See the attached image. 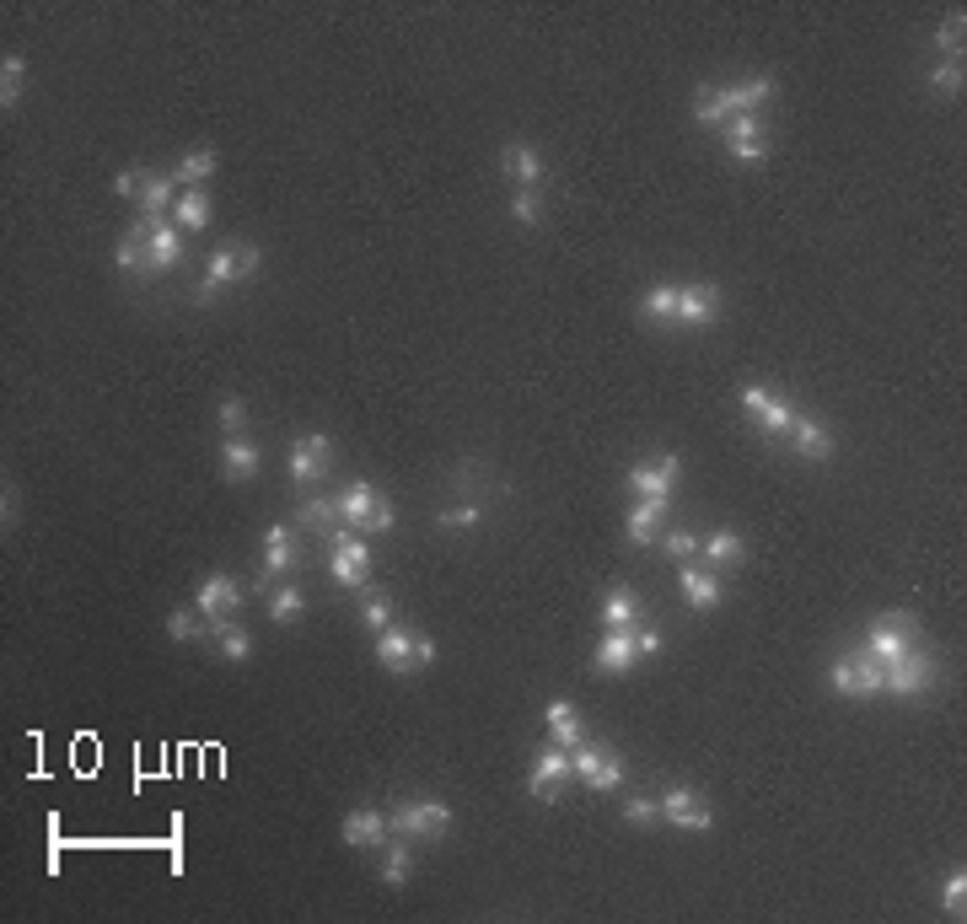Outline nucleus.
Returning <instances> with one entry per match:
<instances>
[{"mask_svg": "<svg viewBox=\"0 0 967 924\" xmlns=\"http://www.w3.org/2000/svg\"><path fill=\"white\" fill-rule=\"evenodd\" d=\"M446 828H452V806L436 801V796L398 801V812H393V833H398V839H441Z\"/></svg>", "mask_w": 967, "mask_h": 924, "instance_id": "nucleus-1", "label": "nucleus"}, {"mask_svg": "<svg viewBox=\"0 0 967 924\" xmlns=\"http://www.w3.org/2000/svg\"><path fill=\"white\" fill-rule=\"evenodd\" d=\"M328 538H334V581L350 586V591H371V548H366V538L350 532V527H334Z\"/></svg>", "mask_w": 967, "mask_h": 924, "instance_id": "nucleus-2", "label": "nucleus"}, {"mask_svg": "<svg viewBox=\"0 0 967 924\" xmlns=\"http://www.w3.org/2000/svg\"><path fill=\"white\" fill-rule=\"evenodd\" d=\"M677 479H683V457H677V452H667L656 468H645V462H640V468H629V489L640 500H656V505H672V484Z\"/></svg>", "mask_w": 967, "mask_h": 924, "instance_id": "nucleus-3", "label": "nucleus"}, {"mask_svg": "<svg viewBox=\"0 0 967 924\" xmlns=\"http://www.w3.org/2000/svg\"><path fill=\"white\" fill-rule=\"evenodd\" d=\"M661 806V817L672 822V828H683V833H704L710 828V806H704V796L699 790H688V785H667V796L656 801Z\"/></svg>", "mask_w": 967, "mask_h": 924, "instance_id": "nucleus-4", "label": "nucleus"}, {"mask_svg": "<svg viewBox=\"0 0 967 924\" xmlns=\"http://www.w3.org/2000/svg\"><path fill=\"white\" fill-rule=\"evenodd\" d=\"M720 317V285H677V328H710Z\"/></svg>", "mask_w": 967, "mask_h": 924, "instance_id": "nucleus-5", "label": "nucleus"}, {"mask_svg": "<svg viewBox=\"0 0 967 924\" xmlns=\"http://www.w3.org/2000/svg\"><path fill=\"white\" fill-rule=\"evenodd\" d=\"M328 457H334V441H328V436H296L291 441V484L307 489L312 479H323Z\"/></svg>", "mask_w": 967, "mask_h": 924, "instance_id": "nucleus-6", "label": "nucleus"}, {"mask_svg": "<svg viewBox=\"0 0 967 924\" xmlns=\"http://www.w3.org/2000/svg\"><path fill=\"white\" fill-rule=\"evenodd\" d=\"M570 779V753L559 742H548L543 753H538V763H532V779H527V790L538 801H559V785Z\"/></svg>", "mask_w": 967, "mask_h": 924, "instance_id": "nucleus-7", "label": "nucleus"}, {"mask_svg": "<svg viewBox=\"0 0 967 924\" xmlns=\"http://www.w3.org/2000/svg\"><path fill=\"white\" fill-rule=\"evenodd\" d=\"M930 677H935V661H930V656H914V651H908L903 661H892V667L882 672V693H898V699H914V693H925V688H930Z\"/></svg>", "mask_w": 967, "mask_h": 924, "instance_id": "nucleus-8", "label": "nucleus"}, {"mask_svg": "<svg viewBox=\"0 0 967 924\" xmlns=\"http://www.w3.org/2000/svg\"><path fill=\"white\" fill-rule=\"evenodd\" d=\"M183 264V226L178 221H151V237H146V269L151 274H167Z\"/></svg>", "mask_w": 967, "mask_h": 924, "instance_id": "nucleus-9", "label": "nucleus"}, {"mask_svg": "<svg viewBox=\"0 0 967 924\" xmlns=\"http://www.w3.org/2000/svg\"><path fill=\"white\" fill-rule=\"evenodd\" d=\"M194 608L205 613L210 624H221V618H232L242 608V591H237V581H226V575H205L199 591H194Z\"/></svg>", "mask_w": 967, "mask_h": 924, "instance_id": "nucleus-10", "label": "nucleus"}, {"mask_svg": "<svg viewBox=\"0 0 967 924\" xmlns=\"http://www.w3.org/2000/svg\"><path fill=\"white\" fill-rule=\"evenodd\" d=\"M597 672L602 677H624V672H634V661H640V651H634V629H608L597 640Z\"/></svg>", "mask_w": 967, "mask_h": 924, "instance_id": "nucleus-11", "label": "nucleus"}, {"mask_svg": "<svg viewBox=\"0 0 967 924\" xmlns=\"http://www.w3.org/2000/svg\"><path fill=\"white\" fill-rule=\"evenodd\" d=\"M377 661L393 677H409V672H420V661H414V629H382L377 634Z\"/></svg>", "mask_w": 967, "mask_h": 924, "instance_id": "nucleus-12", "label": "nucleus"}, {"mask_svg": "<svg viewBox=\"0 0 967 924\" xmlns=\"http://www.w3.org/2000/svg\"><path fill=\"white\" fill-rule=\"evenodd\" d=\"M726 151H731L742 167H758L763 156H769V146H763V135H758V119H747V113L726 119Z\"/></svg>", "mask_w": 967, "mask_h": 924, "instance_id": "nucleus-13", "label": "nucleus"}, {"mask_svg": "<svg viewBox=\"0 0 967 924\" xmlns=\"http://www.w3.org/2000/svg\"><path fill=\"white\" fill-rule=\"evenodd\" d=\"M339 833H344V844H350V849H382L387 833H393V817H382V812H350Z\"/></svg>", "mask_w": 967, "mask_h": 924, "instance_id": "nucleus-14", "label": "nucleus"}, {"mask_svg": "<svg viewBox=\"0 0 967 924\" xmlns=\"http://www.w3.org/2000/svg\"><path fill=\"white\" fill-rule=\"evenodd\" d=\"M720 597H726V586H720V575L699 570L694 559H688V565H683V602H688V608L710 613V608H720Z\"/></svg>", "mask_w": 967, "mask_h": 924, "instance_id": "nucleus-15", "label": "nucleus"}, {"mask_svg": "<svg viewBox=\"0 0 967 924\" xmlns=\"http://www.w3.org/2000/svg\"><path fill=\"white\" fill-rule=\"evenodd\" d=\"M258 462H264V452H258V441L226 436V446H221V473H226V479H232V484L253 479V473H258Z\"/></svg>", "mask_w": 967, "mask_h": 924, "instance_id": "nucleus-16", "label": "nucleus"}, {"mask_svg": "<svg viewBox=\"0 0 967 924\" xmlns=\"http://www.w3.org/2000/svg\"><path fill=\"white\" fill-rule=\"evenodd\" d=\"M543 720H548V742H559L565 753L586 742V736H581V715H575V704H570V699H554V704L543 710Z\"/></svg>", "mask_w": 967, "mask_h": 924, "instance_id": "nucleus-17", "label": "nucleus"}, {"mask_svg": "<svg viewBox=\"0 0 967 924\" xmlns=\"http://www.w3.org/2000/svg\"><path fill=\"white\" fill-rule=\"evenodd\" d=\"M500 167L511 172L516 189H538V183H543V156L532 151V146H505L500 151Z\"/></svg>", "mask_w": 967, "mask_h": 924, "instance_id": "nucleus-18", "label": "nucleus"}, {"mask_svg": "<svg viewBox=\"0 0 967 924\" xmlns=\"http://www.w3.org/2000/svg\"><path fill=\"white\" fill-rule=\"evenodd\" d=\"M237 280V248H215L210 253V264H205V280H199V301H215V296H221L226 291V285H232Z\"/></svg>", "mask_w": 967, "mask_h": 924, "instance_id": "nucleus-19", "label": "nucleus"}, {"mask_svg": "<svg viewBox=\"0 0 967 924\" xmlns=\"http://www.w3.org/2000/svg\"><path fill=\"white\" fill-rule=\"evenodd\" d=\"M291 565H296V538H291V527H285V522H274L264 532V581H269V575H285Z\"/></svg>", "mask_w": 967, "mask_h": 924, "instance_id": "nucleus-20", "label": "nucleus"}, {"mask_svg": "<svg viewBox=\"0 0 967 924\" xmlns=\"http://www.w3.org/2000/svg\"><path fill=\"white\" fill-rule=\"evenodd\" d=\"M720 92H726L731 119H736V113H747V119H753V113L774 97V81L769 76H753V81H742V86H720Z\"/></svg>", "mask_w": 967, "mask_h": 924, "instance_id": "nucleus-21", "label": "nucleus"}, {"mask_svg": "<svg viewBox=\"0 0 967 924\" xmlns=\"http://www.w3.org/2000/svg\"><path fill=\"white\" fill-rule=\"evenodd\" d=\"M178 194H183L178 172H172V178L151 172V178H146V194H140V210H146V221H162V215H167L172 205H178Z\"/></svg>", "mask_w": 967, "mask_h": 924, "instance_id": "nucleus-22", "label": "nucleus"}, {"mask_svg": "<svg viewBox=\"0 0 967 924\" xmlns=\"http://www.w3.org/2000/svg\"><path fill=\"white\" fill-rule=\"evenodd\" d=\"M146 237H151V221H146V215H140V221L119 237V248H113V264H119L124 274L146 269Z\"/></svg>", "mask_w": 967, "mask_h": 924, "instance_id": "nucleus-23", "label": "nucleus"}, {"mask_svg": "<svg viewBox=\"0 0 967 924\" xmlns=\"http://www.w3.org/2000/svg\"><path fill=\"white\" fill-rule=\"evenodd\" d=\"M172 221H178L183 231H205L210 226V194L205 189H183L178 205H172Z\"/></svg>", "mask_w": 967, "mask_h": 924, "instance_id": "nucleus-24", "label": "nucleus"}, {"mask_svg": "<svg viewBox=\"0 0 967 924\" xmlns=\"http://www.w3.org/2000/svg\"><path fill=\"white\" fill-rule=\"evenodd\" d=\"M602 629H640V602L624 586H613L608 602H602Z\"/></svg>", "mask_w": 967, "mask_h": 924, "instance_id": "nucleus-25", "label": "nucleus"}, {"mask_svg": "<svg viewBox=\"0 0 967 924\" xmlns=\"http://www.w3.org/2000/svg\"><path fill=\"white\" fill-rule=\"evenodd\" d=\"M699 554L710 559V565H742V559H747V543L736 538L731 527H720V532H710V538L699 543Z\"/></svg>", "mask_w": 967, "mask_h": 924, "instance_id": "nucleus-26", "label": "nucleus"}, {"mask_svg": "<svg viewBox=\"0 0 967 924\" xmlns=\"http://www.w3.org/2000/svg\"><path fill=\"white\" fill-rule=\"evenodd\" d=\"M661 511H667V505H656V500H640V505H634V511L624 516V532H629V543L651 548V543H656V522H661Z\"/></svg>", "mask_w": 967, "mask_h": 924, "instance_id": "nucleus-27", "label": "nucleus"}, {"mask_svg": "<svg viewBox=\"0 0 967 924\" xmlns=\"http://www.w3.org/2000/svg\"><path fill=\"white\" fill-rule=\"evenodd\" d=\"M210 634H215V651H221L226 661H248V656H253V634L242 629V624H232V618L210 624Z\"/></svg>", "mask_w": 967, "mask_h": 924, "instance_id": "nucleus-28", "label": "nucleus"}, {"mask_svg": "<svg viewBox=\"0 0 967 924\" xmlns=\"http://www.w3.org/2000/svg\"><path fill=\"white\" fill-rule=\"evenodd\" d=\"M790 436H796V452H801V457H812V462L833 457V436H828V430H822L817 420H796V430H790Z\"/></svg>", "mask_w": 967, "mask_h": 924, "instance_id": "nucleus-29", "label": "nucleus"}, {"mask_svg": "<svg viewBox=\"0 0 967 924\" xmlns=\"http://www.w3.org/2000/svg\"><path fill=\"white\" fill-rule=\"evenodd\" d=\"M640 317L645 323H672L677 317V285H651L640 296Z\"/></svg>", "mask_w": 967, "mask_h": 924, "instance_id": "nucleus-30", "label": "nucleus"}, {"mask_svg": "<svg viewBox=\"0 0 967 924\" xmlns=\"http://www.w3.org/2000/svg\"><path fill=\"white\" fill-rule=\"evenodd\" d=\"M377 500H382V495H377V489H371V484H350V489H344V495H339V516H344V522H355V527H360L371 511H377Z\"/></svg>", "mask_w": 967, "mask_h": 924, "instance_id": "nucleus-31", "label": "nucleus"}, {"mask_svg": "<svg viewBox=\"0 0 967 924\" xmlns=\"http://www.w3.org/2000/svg\"><path fill=\"white\" fill-rule=\"evenodd\" d=\"M296 522H301V527H317V532H334L344 516H339V500H312V495H307V500L296 505Z\"/></svg>", "mask_w": 967, "mask_h": 924, "instance_id": "nucleus-32", "label": "nucleus"}, {"mask_svg": "<svg viewBox=\"0 0 967 924\" xmlns=\"http://www.w3.org/2000/svg\"><path fill=\"white\" fill-rule=\"evenodd\" d=\"M882 667H892V661H903L914 645H908V634H892V629H882V624H871V645H865Z\"/></svg>", "mask_w": 967, "mask_h": 924, "instance_id": "nucleus-33", "label": "nucleus"}, {"mask_svg": "<svg viewBox=\"0 0 967 924\" xmlns=\"http://www.w3.org/2000/svg\"><path fill=\"white\" fill-rule=\"evenodd\" d=\"M22 81H27L22 54H6V60H0V108H6V113L22 103Z\"/></svg>", "mask_w": 967, "mask_h": 924, "instance_id": "nucleus-34", "label": "nucleus"}, {"mask_svg": "<svg viewBox=\"0 0 967 924\" xmlns=\"http://www.w3.org/2000/svg\"><path fill=\"white\" fill-rule=\"evenodd\" d=\"M167 634H172V640H205V634H210V618L205 613H199V608H178V613H167Z\"/></svg>", "mask_w": 967, "mask_h": 924, "instance_id": "nucleus-35", "label": "nucleus"}, {"mask_svg": "<svg viewBox=\"0 0 967 924\" xmlns=\"http://www.w3.org/2000/svg\"><path fill=\"white\" fill-rule=\"evenodd\" d=\"M301 608H307V591H301V586H280L269 597V618H274V624H296Z\"/></svg>", "mask_w": 967, "mask_h": 924, "instance_id": "nucleus-36", "label": "nucleus"}, {"mask_svg": "<svg viewBox=\"0 0 967 924\" xmlns=\"http://www.w3.org/2000/svg\"><path fill=\"white\" fill-rule=\"evenodd\" d=\"M210 172H215V151H210V146H199V151H189V156L178 162V183H183V189H199V183H205Z\"/></svg>", "mask_w": 967, "mask_h": 924, "instance_id": "nucleus-37", "label": "nucleus"}, {"mask_svg": "<svg viewBox=\"0 0 967 924\" xmlns=\"http://www.w3.org/2000/svg\"><path fill=\"white\" fill-rule=\"evenodd\" d=\"M796 420H801L796 403H779V398H769V403L758 409V425L769 430V436H785V430H796Z\"/></svg>", "mask_w": 967, "mask_h": 924, "instance_id": "nucleus-38", "label": "nucleus"}, {"mask_svg": "<svg viewBox=\"0 0 967 924\" xmlns=\"http://www.w3.org/2000/svg\"><path fill=\"white\" fill-rule=\"evenodd\" d=\"M849 667H855V683H860V699H871V693H882V661H876L871 651H860V656H849Z\"/></svg>", "mask_w": 967, "mask_h": 924, "instance_id": "nucleus-39", "label": "nucleus"}, {"mask_svg": "<svg viewBox=\"0 0 967 924\" xmlns=\"http://www.w3.org/2000/svg\"><path fill=\"white\" fill-rule=\"evenodd\" d=\"M694 119L710 129V124H726L731 119V108H726V92H699L694 97Z\"/></svg>", "mask_w": 967, "mask_h": 924, "instance_id": "nucleus-40", "label": "nucleus"}, {"mask_svg": "<svg viewBox=\"0 0 967 924\" xmlns=\"http://www.w3.org/2000/svg\"><path fill=\"white\" fill-rule=\"evenodd\" d=\"M360 624H366V629H393V602H387L382 597V591H371V597H366V608H360Z\"/></svg>", "mask_w": 967, "mask_h": 924, "instance_id": "nucleus-41", "label": "nucleus"}, {"mask_svg": "<svg viewBox=\"0 0 967 924\" xmlns=\"http://www.w3.org/2000/svg\"><path fill=\"white\" fill-rule=\"evenodd\" d=\"M935 43H941V60H962V11H951V17L941 22Z\"/></svg>", "mask_w": 967, "mask_h": 924, "instance_id": "nucleus-42", "label": "nucleus"}, {"mask_svg": "<svg viewBox=\"0 0 967 924\" xmlns=\"http://www.w3.org/2000/svg\"><path fill=\"white\" fill-rule=\"evenodd\" d=\"M538 215H543L538 189H516V199H511V221H516V226H538Z\"/></svg>", "mask_w": 967, "mask_h": 924, "instance_id": "nucleus-43", "label": "nucleus"}, {"mask_svg": "<svg viewBox=\"0 0 967 924\" xmlns=\"http://www.w3.org/2000/svg\"><path fill=\"white\" fill-rule=\"evenodd\" d=\"M586 785H591V790H597V796H608V790H618V785H624V763H618V758L608 753V758H602V763H597V774H591V779H586Z\"/></svg>", "mask_w": 967, "mask_h": 924, "instance_id": "nucleus-44", "label": "nucleus"}, {"mask_svg": "<svg viewBox=\"0 0 967 924\" xmlns=\"http://www.w3.org/2000/svg\"><path fill=\"white\" fill-rule=\"evenodd\" d=\"M409 876H414L409 849H387V860H382V882H387V887H403Z\"/></svg>", "mask_w": 967, "mask_h": 924, "instance_id": "nucleus-45", "label": "nucleus"}, {"mask_svg": "<svg viewBox=\"0 0 967 924\" xmlns=\"http://www.w3.org/2000/svg\"><path fill=\"white\" fill-rule=\"evenodd\" d=\"M930 86L941 97H962V60H941V65H935V76H930Z\"/></svg>", "mask_w": 967, "mask_h": 924, "instance_id": "nucleus-46", "label": "nucleus"}, {"mask_svg": "<svg viewBox=\"0 0 967 924\" xmlns=\"http://www.w3.org/2000/svg\"><path fill=\"white\" fill-rule=\"evenodd\" d=\"M941 908L951 919H962V908H967V876L962 871H951L946 876V887H941Z\"/></svg>", "mask_w": 967, "mask_h": 924, "instance_id": "nucleus-47", "label": "nucleus"}, {"mask_svg": "<svg viewBox=\"0 0 967 924\" xmlns=\"http://www.w3.org/2000/svg\"><path fill=\"white\" fill-rule=\"evenodd\" d=\"M661 548H667L677 565H688V559L699 554V538H694V532H683V527H677V532H667V538H661Z\"/></svg>", "mask_w": 967, "mask_h": 924, "instance_id": "nucleus-48", "label": "nucleus"}, {"mask_svg": "<svg viewBox=\"0 0 967 924\" xmlns=\"http://www.w3.org/2000/svg\"><path fill=\"white\" fill-rule=\"evenodd\" d=\"M828 688H833V693H844V699H860V683H855V667H849V656H844V661H833Z\"/></svg>", "mask_w": 967, "mask_h": 924, "instance_id": "nucleus-49", "label": "nucleus"}, {"mask_svg": "<svg viewBox=\"0 0 967 924\" xmlns=\"http://www.w3.org/2000/svg\"><path fill=\"white\" fill-rule=\"evenodd\" d=\"M146 178H151V172H140V167H124L119 178H113V194H119V199H140V194H146Z\"/></svg>", "mask_w": 967, "mask_h": 924, "instance_id": "nucleus-50", "label": "nucleus"}, {"mask_svg": "<svg viewBox=\"0 0 967 924\" xmlns=\"http://www.w3.org/2000/svg\"><path fill=\"white\" fill-rule=\"evenodd\" d=\"M876 624L892 629V634H919V613H914V608H892V613L876 618Z\"/></svg>", "mask_w": 967, "mask_h": 924, "instance_id": "nucleus-51", "label": "nucleus"}, {"mask_svg": "<svg viewBox=\"0 0 967 924\" xmlns=\"http://www.w3.org/2000/svg\"><path fill=\"white\" fill-rule=\"evenodd\" d=\"M624 817L634 822V828H645V822H656V817H661V806H656L651 796H634V801H624Z\"/></svg>", "mask_w": 967, "mask_h": 924, "instance_id": "nucleus-52", "label": "nucleus"}, {"mask_svg": "<svg viewBox=\"0 0 967 924\" xmlns=\"http://www.w3.org/2000/svg\"><path fill=\"white\" fill-rule=\"evenodd\" d=\"M242 425H248V403H242V398H226L221 403V430H226V436H237Z\"/></svg>", "mask_w": 967, "mask_h": 924, "instance_id": "nucleus-53", "label": "nucleus"}, {"mask_svg": "<svg viewBox=\"0 0 967 924\" xmlns=\"http://www.w3.org/2000/svg\"><path fill=\"white\" fill-rule=\"evenodd\" d=\"M484 522V505H452V511H441V527H473Z\"/></svg>", "mask_w": 967, "mask_h": 924, "instance_id": "nucleus-54", "label": "nucleus"}, {"mask_svg": "<svg viewBox=\"0 0 967 924\" xmlns=\"http://www.w3.org/2000/svg\"><path fill=\"white\" fill-rule=\"evenodd\" d=\"M232 248H237V280H253L258 274V248L253 242H232Z\"/></svg>", "mask_w": 967, "mask_h": 924, "instance_id": "nucleus-55", "label": "nucleus"}, {"mask_svg": "<svg viewBox=\"0 0 967 924\" xmlns=\"http://www.w3.org/2000/svg\"><path fill=\"white\" fill-rule=\"evenodd\" d=\"M387 527H393V500H377V511L360 522V532H387Z\"/></svg>", "mask_w": 967, "mask_h": 924, "instance_id": "nucleus-56", "label": "nucleus"}, {"mask_svg": "<svg viewBox=\"0 0 967 924\" xmlns=\"http://www.w3.org/2000/svg\"><path fill=\"white\" fill-rule=\"evenodd\" d=\"M634 651H640V656H656L661 651V634L656 629H634Z\"/></svg>", "mask_w": 967, "mask_h": 924, "instance_id": "nucleus-57", "label": "nucleus"}, {"mask_svg": "<svg viewBox=\"0 0 967 924\" xmlns=\"http://www.w3.org/2000/svg\"><path fill=\"white\" fill-rule=\"evenodd\" d=\"M414 661H420V667L436 661V645H430V634H420V629H414Z\"/></svg>", "mask_w": 967, "mask_h": 924, "instance_id": "nucleus-58", "label": "nucleus"}, {"mask_svg": "<svg viewBox=\"0 0 967 924\" xmlns=\"http://www.w3.org/2000/svg\"><path fill=\"white\" fill-rule=\"evenodd\" d=\"M763 403H769V393H763V387H742V409H747V414H758Z\"/></svg>", "mask_w": 967, "mask_h": 924, "instance_id": "nucleus-59", "label": "nucleus"}, {"mask_svg": "<svg viewBox=\"0 0 967 924\" xmlns=\"http://www.w3.org/2000/svg\"><path fill=\"white\" fill-rule=\"evenodd\" d=\"M0 516H6V527H17V489H11V484H6V511H0Z\"/></svg>", "mask_w": 967, "mask_h": 924, "instance_id": "nucleus-60", "label": "nucleus"}]
</instances>
